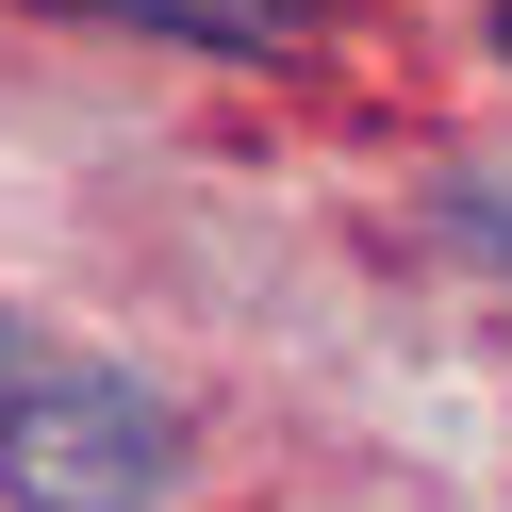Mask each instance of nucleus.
<instances>
[{
	"mask_svg": "<svg viewBox=\"0 0 512 512\" xmlns=\"http://www.w3.org/2000/svg\"><path fill=\"white\" fill-rule=\"evenodd\" d=\"M182 479V413L116 364H34L0 397V496L17 512H149Z\"/></svg>",
	"mask_w": 512,
	"mask_h": 512,
	"instance_id": "1",
	"label": "nucleus"
},
{
	"mask_svg": "<svg viewBox=\"0 0 512 512\" xmlns=\"http://www.w3.org/2000/svg\"><path fill=\"white\" fill-rule=\"evenodd\" d=\"M34 17H100V34L232 50V67H281V50H314V34H331V0H34Z\"/></svg>",
	"mask_w": 512,
	"mask_h": 512,
	"instance_id": "2",
	"label": "nucleus"
},
{
	"mask_svg": "<svg viewBox=\"0 0 512 512\" xmlns=\"http://www.w3.org/2000/svg\"><path fill=\"white\" fill-rule=\"evenodd\" d=\"M463 232H479V248H512V199H463Z\"/></svg>",
	"mask_w": 512,
	"mask_h": 512,
	"instance_id": "3",
	"label": "nucleus"
},
{
	"mask_svg": "<svg viewBox=\"0 0 512 512\" xmlns=\"http://www.w3.org/2000/svg\"><path fill=\"white\" fill-rule=\"evenodd\" d=\"M496 50H512V0H496Z\"/></svg>",
	"mask_w": 512,
	"mask_h": 512,
	"instance_id": "4",
	"label": "nucleus"
},
{
	"mask_svg": "<svg viewBox=\"0 0 512 512\" xmlns=\"http://www.w3.org/2000/svg\"><path fill=\"white\" fill-rule=\"evenodd\" d=\"M0 397H17V364H0Z\"/></svg>",
	"mask_w": 512,
	"mask_h": 512,
	"instance_id": "5",
	"label": "nucleus"
}]
</instances>
